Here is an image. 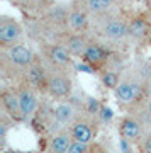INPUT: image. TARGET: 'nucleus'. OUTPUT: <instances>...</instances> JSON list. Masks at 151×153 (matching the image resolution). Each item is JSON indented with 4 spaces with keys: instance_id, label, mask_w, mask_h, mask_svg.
I'll return each mask as SVG.
<instances>
[{
    "instance_id": "nucleus-21",
    "label": "nucleus",
    "mask_w": 151,
    "mask_h": 153,
    "mask_svg": "<svg viewBox=\"0 0 151 153\" xmlns=\"http://www.w3.org/2000/svg\"><path fill=\"white\" fill-rule=\"evenodd\" d=\"M121 75H119L117 71H114V70H105L100 75V82H102V85L105 88H110V90H114V88L117 87L119 83H121Z\"/></svg>"
},
{
    "instance_id": "nucleus-19",
    "label": "nucleus",
    "mask_w": 151,
    "mask_h": 153,
    "mask_svg": "<svg viewBox=\"0 0 151 153\" xmlns=\"http://www.w3.org/2000/svg\"><path fill=\"white\" fill-rule=\"evenodd\" d=\"M78 2H81L90 14H95V16L110 14L112 7L115 5V0H78Z\"/></svg>"
},
{
    "instance_id": "nucleus-17",
    "label": "nucleus",
    "mask_w": 151,
    "mask_h": 153,
    "mask_svg": "<svg viewBox=\"0 0 151 153\" xmlns=\"http://www.w3.org/2000/svg\"><path fill=\"white\" fill-rule=\"evenodd\" d=\"M68 14H70V9H65L63 5H51L48 10L43 12L44 19L51 26H61V27H66V24H68Z\"/></svg>"
},
{
    "instance_id": "nucleus-11",
    "label": "nucleus",
    "mask_w": 151,
    "mask_h": 153,
    "mask_svg": "<svg viewBox=\"0 0 151 153\" xmlns=\"http://www.w3.org/2000/svg\"><path fill=\"white\" fill-rule=\"evenodd\" d=\"M49 73H51V71H48L44 68L43 63H39V60H36L33 65L24 71V80H26L29 85H33L38 92H46Z\"/></svg>"
},
{
    "instance_id": "nucleus-13",
    "label": "nucleus",
    "mask_w": 151,
    "mask_h": 153,
    "mask_svg": "<svg viewBox=\"0 0 151 153\" xmlns=\"http://www.w3.org/2000/svg\"><path fill=\"white\" fill-rule=\"evenodd\" d=\"M53 121L59 126H70L73 121L78 119V107L73 100H63L53 107L51 111Z\"/></svg>"
},
{
    "instance_id": "nucleus-16",
    "label": "nucleus",
    "mask_w": 151,
    "mask_h": 153,
    "mask_svg": "<svg viewBox=\"0 0 151 153\" xmlns=\"http://www.w3.org/2000/svg\"><path fill=\"white\" fill-rule=\"evenodd\" d=\"M73 138H71L70 131H58L56 134L51 136L48 145V153H68V148H70Z\"/></svg>"
},
{
    "instance_id": "nucleus-22",
    "label": "nucleus",
    "mask_w": 151,
    "mask_h": 153,
    "mask_svg": "<svg viewBox=\"0 0 151 153\" xmlns=\"http://www.w3.org/2000/svg\"><path fill=\"white\" fill-rule=\"evenodd\" d=\"M102 102L95 97H88L85 100V112L87 114H92V116H98L100 109H102Z\"/></svg>"
},
{
    "instance_id": "nucleus-30",
    "label": "nucleus",
    "mask_w": 151,
    "mask_h": 153,
    "mask_svg": "<svg viewBox=\"0 0 151 153\" xmlns=\"http://www.w3.org/2000/svg\"><path fill=\"white\" fill-rule=\"evenodd\" d=\"M4 153H27V152H22V150H9V152H4Z\"/></svg>"
},
{
    "instance_id": "nucleus-24",
    "label": "nucleus",
    "mask_w": 151,
    "mask_h": 153,
    "mask_svg": "<svg viewBox=\"0 0 151 153\" xmlns=\"http://www.w3.org/2000/svg\"><path fill=\"white\" fill-rule=\"evenodd\" d=\"M97 117L102 121L104 124H109V123L114 119V111L110 109L109 105H102V109H100V112H98Z\"/></svg>"
},
{
    "instance_id": "nucleus-4",
    "label": "nucleus",
    "mask_w": 151,
    "mask_h": 153,
    "mask_svg": "<svg viewBox=\"0 0 151 153\" xmlns=\"http://www.w3.org/2000/svg\"><path fill=\"white\" fill-rule=\"evenodd\" d=\"M114 95L117 99V102L121 105H134L136 102L143 100L144 95V88L138 80H131V78H124L121 80L117 87L114 88Z\"/></svg>"
},
{
    "instance_id": "nucleus-8",
    "label": "nucleus",
    "mask_w": 151,
    "mask_h": 153,
    "mask_svg": "<svg viewBox=\"0 0 151 153\" xmlns=\"http://www.w3.org/2000/svg\"><path fill=\"white\" fill-rule=\"evenodd\" d=\"M109 58H110V51L104 44L97 43V41H90L81 56V63L88 65L93 70H100L109 63Z\"/></svg>"
},
{
    "instance_id": "nucleus-23",
    "label": "nucleus",
    "mask_w": 151,
    "mask_h": 153,
    "mask_svg": "<svg viewBox=\"0 0 151 153\" xmlns=\"http://www.w3.org/2000/svg\"><path fill=\"white\" fill-rule=\"evenodd\" d=\"M90 150H92V143H83L73 140L70 148H68V153H90Z\"/></svg>"
},
{
    "instance_id": "nucleus-26",
    "label": "nucleus",
    "mask_w": 151,
    "mask_h": 153,
    "mask_svg": "<svg viewBox=\"0 0 151 153\" xmlns=\"http://www.w3.org/2000/svg\"><path fill=\"white\" fill-rule=\"evenodd\" d=\"M144 119L146 123L151 124V95L146 99V104H144Z\"/></svg>"
},
{
    "instance_id": "nucleus-1",
    "label": "nucleus",
    "mask_w": 151,
    "mask_h": 153,
    "mask_svg": "<svg viewBox=\"0 0 151 153\" xmlns=\"http://www.w3.org/2000/svg\"><path fill=\"white\" fill-rule=\"evenodd\" d=\"M0 56H2V70L4 71H7V70L26 71L34 61L38 60V56L33 51V48L24 43L2 48Z\"/></svg>"
},
{
    "instance_id": "nucleus-7",
    "label": "nucleus",
    "mask_w": 151,
    "mask_h": 153,
    "mask_svg": "<svg viewBox=\"0 0 151 153\" xmlns=\"http://www.w3.org/2000/svg\"><path fill=\"white\" fill-rule=\"evenodd\" d=\"M16 88H17V94H19V100H21L22 117H24V121L31 119L39 109L38 90L33 85H29L26 80H22V83H19Z\"/></svg>"
},
{
    "instance_id": "nucleus-12",
    "label": "nucleus",
    "mask_w": 151,
    "mask_h": 153,
    "mask_svg": "<svg viewBox=\"0 0 151 153\" xmlns=\"http://www.w3.org/2000/svg\"><path fill=\"white\" fill-rule=\"evenodd\" d=\"M0 102H2V107H4V111H5V114L9 116L12 121H24L17 88L5 87L4 90H2V94H0Z\"/></svg>"
},
{
    "instance_id": "nucleus-25",
    "label": "nucleus",
    "mask_w": 151,
    "mask_h": 153,
    "mask_svg": "<svg viewBox=\"0 0 151 153\" xmlns=\"http://www.w3.org/2000/svg\"><path fill=\"white\" fill-rule=\"evenodd\" d=\"M139 148L143 153H151V133L143 138V141L139 143Z\"/></svg>"
},
{
    "instance_id": "nucleus-9",
    "label": "nucleus",
    "mask_w": 151,
    "mask_h": 153,
    "mask_svg": "<svg viewBox=\"0 0 151 153\" xmlns=\"http://www.w3.org/2000/svg\"><path fill=\"white\" fill-rule=\"evenodd\" d=\"M119 133L122 140H127L129 143H141L144 138V124L139 117L126 116L119 123Z\"/></svg>"
},
{
    "instance_id": "nucleus-18",
    "label": "nucleus",
    "mask_w": 151,
    "mask_h": 153,
    "mask_svg": "<svg viewBox=\"0 0 151 153\" xmlns=\"http://www.w3.org/2000/svg\"><path fill=\"white\" fill-rule=\"evenodd\" d=\"M150 24L143 17H134L129 21V38L136 41H143L150 36Z\"/></svg>"
},
{
    "instance_id": "nucleus-6",
    "label": "nucleus",
    "mask_w": 151,
    "mask_h": 153,
    "mask_svg": "<svg viewBox=\"0 0 151 153\" xmlns=\"http://www.w3.org/2000/svg\"><path fill=\"white\" fill-rule=\"evenodd\" d=\"M22 38H24V29L21 22L9 16L0 17V48L22 43Z\"/></svg>"
},
{
    "instance_id": "nucleus-28",
    "label": "nucleus",
    "mask_w": 151,
    "mask_h": 153,
    "mask_svg": "<svg viewBox=\"0 0 151 153\" xmlns=\"http://www.w3.org/2000/svg\"><path fill=\"white\" fill-rule=\"evenodd\" d=\"M90 153H107L105 150H104L100 145H92V150H90Z\"/></svg>"
},
{
    "instance_id": "nucleus-5",
    "label": "nucleus",
    "mask_w": 151,
    "mask_h": 153,
    "mask_svg": "<svg viewBox=\"0 0 151 153\" xmlns=\"http://www.w3.org/2000/svg\"><path fill=\"white\" fill-rule=\"evenodd\" d=\"M44 58L48 60V63L54 70L68 71L70 68H73V56L70 55V51L66 49V46L61 41L46 44L44 46Z\"/></svg>"
},
{
    "instance_id": "nucleus-31",
    "label": "nucleus",
    "mask_w": 151,
    "mask_h": 153,
    "mask_svg": "<svg viewBox=\"0 0 151 153\" xmlns=\"http://www.w3.org/2000/svg\"><path fill=\"white\" fill-rule=\"evenodd\" d=\"M2 2H14V0H2Z\"/></svg>"
},
{
    "instance_id": "nucleus-3",
    "label": "nucleus",
    "mask_w": 151,
    "mask_h": 153,
    "mask_svg": "<svg viewBox=\"0 0 151 153\" xmlns=\"http://www.w3.org/2000/svg\"><path fill=\"white\" fill-rule=\"evenodd\" d=\"M46 92L53 99H68L73 92V80L66 70H54L49 73Z\"/></svg>"
},
{
    "instance_id": "nucleus-10",
    "label": "nucleus",
    "mask_w": 151,
    "mask_h": 153,
    "mask_svg": "<svg viewBox=\"0 0 151 153\" xmlns=\"http://www.w3.org/2000/svg\"><path fill=\"white\" fill-rule=\"evenodd\" d=\"M88 26H90V12L87 10L81 2L76 0L75 5L70 7L66 29H70L71 33H85Z\"/></svg>"
},
{
    "instance_id": "nucleus-14",
    "label": "nucleus",
    "mask_w": 151,
    "mask_h": 153,
    "mask_svg": "<svg viewBox=\"0 0 151 153\" xmlns=\"http://www.w3.org/2000/svg\"><path fill=\"white\" fill-rule=\"evenodd\" d=\"M68 131H70L71 138L76 141H83V143H92V140L95 138V129L93 124L85 117H78L76 121H73L68 126Z\"/></svg>"
},
{
    "instance_id": "nucleus-29",
    "label": "nucleus",
    "mask_w": 151,
    "mask_h": 153,
    "mask_svg": "<svg viewBox=\"0 0 151 153\" xmlns=\"http://www.w3.org/2000/svg\"><path fill=\"white\" fill-rule=\"evenodd\" d=\"M146 9H148V12H150V16H151V0H146Z\"/></svg>"
},
{
    "instance_id": "nucleus-15",
    "label": "nucleus",
    "mask_w": 151,
    "mask_h": 153,
    "mask_svg": "<svg viewBox=\"0 0 151 153\" xmlns=\"http://www.w3.org/2000/svg\"><path fill=\"white\" fill-rule=\"evenodd\" d=\"M61 43L66 46V49L70 51V55L73 58H81L85 53L87 46L90 43V39L85 36V33H66Z\"/></svg>"
},
{
    "instance_id": "nucleus-2",
    "label": "nucleus",
    "mask_w": 151,
    "mask_h": 153,
    "mask_svg": "<svg viewBox=\"0 0 151 153\" xmlns=\"http://www.w3.org/2000/svg\"><path fill=\"white\" fill-rule=\"evenodd\" d=\"M98 33L109 41H122L129 38V21L122 16L105 14L102 16V21L98 24Z\"/></svg>"
},
{
    "instance_id": "nucleus-20",
    "label": "nucleus",
    "mask_w": 151,
    "mask_h": 153,
    "mask_svg": "<svg viewBox=\"0 0 151 153\" xmlns=\"http://www.w3.org/2000/svg\"><path fill=\"white\" fill-rule=\"evenodd\" d=\"M21 7L33 12H44L51 7V0H17Z\"/></svg>"
},
{
    "instance_id": "nucleus-27",
    "label": "nucleus",
    "mask_w": 151,
    "mask_h": 153,
    "mask_svg": "<svg viewBox=\"0 0 151 153\" xmlns=\"http://www.w3.org/2000/svg\"><path fill=\"white\" fill-rule=\"evenodd\" d=\"M7 121L2 119V123H0V140H2V145H5V138H7Z\"/></svg>"
}]
</instances>
